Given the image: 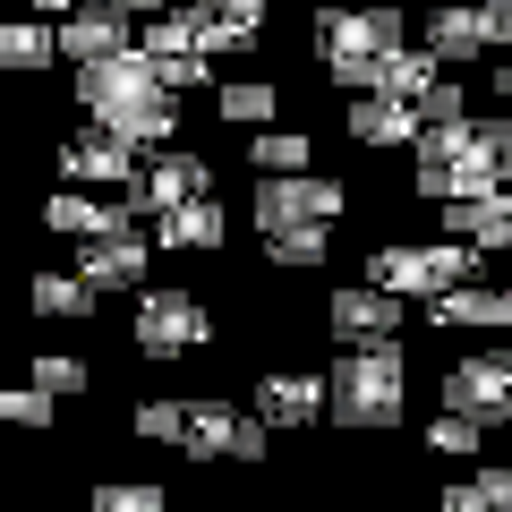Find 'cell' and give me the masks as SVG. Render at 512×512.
I'll use <instances>...</instances> for the list:
<instances>
[{"label": "cell", "mask_w": 512, "mask_h": 512, "mask_svg": "<svg viewBox=\"0 0 512 512\" xmlns=\"http://www.w3.org/2000/svg\"><path fill=\"white\" fill-rule=\"evenodd\" d=\"M77 103H86V120L120 128L137 146H171V128H180V94H171L163 60H154L146 43L86 60V69H77Z\"/></svg>", "instance_id": "obj_1"}, {"label": "cell", "mask_w": 512, "mask_h": 512, "mask_svg": "<svg viewBox=\"0 0 512 512\" xmlns=\"http://www.w3.org/2000/svg\"><path fill=\"white\" fill-rule=\"evenodd\" d=\"M512 180V120L504 111H487V120H436L410 146V188L419 197H478V188H504Z\"/></svg>", "instance_id": "obj_2"}, {"label": "cell", "mask_w": 512, "mask_h": 512, "mask_svg": "<svg viewBox=\"0 0 512 512\" xmlns=\"http://www.w3.org/2000/svg\"><path fill=\"white\" fill-rule=\"evenodd\" d=\"M325 376H333V427H350V436H384V427L402 419V402H410L402 333H393V342H342V359H333Z\"/></svg>", "instance_id": "obj_3"}, {"label": "cell", "mask_w": 512, "mask_h": 512, "mask_svg": "<svg viewBox=\"0 0 512 512\" xmlns=\"http://www.w3.org/2000/svg\"><path fill=\"white\" fill-rule=\"evenodd\" d=\"M410 43V18L402 9H316V60L342 94H367L376 86V60Z\"/></svg>", "instance_id": "obj_4"}, {"label": "cell", "mask_w": 512, "mask_h": 512, "mask_svg": "<svg viewBox=\"0 0 512 512\" xmlns=\"http://www.w3.org/2000/svg\"><path fill=\"white\" fill-rule=\"evenodd\" d=\"M478 256L487 248H470V239H393V248H376L367 256V282H384V291H402V299H444L453 282H470L478 274Z\"/></svg>", "instance_id": "obj_5"}, {"label": "cell", "mask_w": 512, "mask_h": 512, "mask_svg": "<svg viewBox=\"0 0 512 512\" xmlns=\"http://www.w3.org/2000/svg\"><path fill=\"white\" fill-rule=\"evenodd\" d=\"M128 342H137V359H188V350L214 342V316H205L197 291L146 282V291H137V316H128Z\"/></svg>", "instance_id": "obj_6"}, {"label": "cell", "mask_w": 512, "mask_h": 512, "mask_svg": "<svg viewBox=\"0 0 512 512\" xmlns=\"http://www.w3.org/2000/svg\"><path fill=\"white\" fill-rule=\"evenodd\" d=\"M342 180L325 171H256V197H248V222L256 231H299V222H342Z\"/></svg>", "instance_id": "obj_7"}, {"label": "cell", "mask_w": 512, "mask_h": 512, "mask_svg": "<svg viewBox=\"0 0 512 512\" xmlns=\"http://www.w3.org/2000/svg\"><path fill=\"white\" fill-rule=\"evenodd\" d=\"M188 461H265L274 453V419L265 410H231V402H188Z\"/></svg>", "instance_id": "obj_8"}, {"label": "cell", "mask_w": 512, "mask_h": 512, "mask_svg": "<svg viewBox=\"0 0 512 512\" xmlns=\"http://www.w3.org/2000/svg\"><path fill=\"white\" fill-rule=\"evenodd\" d=\"M427 43L444 52V69H470L487 52H512V0H453L427 9Z\"/></svg>", "instance_id": "obj_9"}, {"label": "cell", "mask_w": 512, "mask_h": 512, "mask_svg": "<svg viewBox=\"0 0 512 512\" xmlns=\"http://www.w3.org/2000/svg\"><path fill=\"white\" fill-rule=\"evenodd\" d=\"M444 402L470 410V419H487V427H512V342H487V350H470V359H453Z\"/></svg>", "instance_id": "obj_10"}, {"label": "cell", "mask_w": 512, "mask_h": 512, "mask_svg": "<svg viewBox=\"0 0 512 512\" xmlns=\"http://www.w3.org/2000/svg\"><path fill=\"white\" fill-rule=\"evenodd\" d=\"M120 197H128V214H137V222H154V214H171V205H188V197H214V163H205V154L163 146L137 180L120 188Z\"/></svg>", "instance_id": "obj_11"}, {"label": "cell", "mask_w": 512, "mask_h": 512, "mask_svg": "<svg viewBox=\"0 0 512 512\" xmlns=\"http://www.w3.org/2000/svg\"><path fill=\"white\" fill-rule=\"evenodd\" d=\"M137 137H120V128H103V120H86L77 137H60V180H77V188H128L137 180Z\"/></svg>", "instance_id": "obj_12"}, {"label": "cell", "mask_w": 512, "mask_h": 512, "mask_svg": "<svg viewBox=\"0 0 512 512\" xmlns=\"http://www.w3.org/2000/svg\"><path fill=\"white\" fill-rule=\"evenodd\" d=\"M342 128H350V146H367V154H402V146L427 137V111L402 103V94H384V86H367L359 103H342Z\"/></svg>", "instance_id": "obj_13"}, {"label": "cell", "mask_w": 512, "mask_h": 512, "mask_svg": "<svg viewBox=\"0 0 512 512\" xmlns=\"http://www.w3.org/2000/svg\"><path fill=\"white\" fill-rule=\"evenodd\" d=\"M402 308L410 299L384 291V282H342L325 299V325H333V342H393L402 333Z\"/></svg>", "instance_id": "obj_14"}, {"label": "cell", "mask_w": 512, "mask_h": 512, "mask_svg": "<svg viewBox=\"0 0 512 512\" xmlns=\"http://www.w3.org/2000/svg\"><path fill=\"white\" fill-rule=\"evenodd\" d=\"M163 248V239H137V222L128 231H103V239H77V274L94 282V291H146V256Z\"/></svg>", "instance_id": "obj_15"}, {"label": "cell", "mask_w": 512, "mask_h": 512, "mask_svg": "<svg viewBox=\"0 0 512 512\" xmlns=\"http://www.w3.org/2000/svg\"><path fill=\"white\" fill-rule=\"evenodd\" d=\"M137 43V9H120V0H77L69 18H60V60H103V52H128Z\"/></svg>", "instance_id": "obj_16"}, {"label": "cell", "mask_w": 512, "mask_h": 512, "mask_svg": "<svg viewBox=\"0 0 512 512\" xmlns=\"http://www.w3.org/2000/svg\"><path fill=\"white\" fill-rule=\"evenodd\" d=\"M256 410H265L274 427H316V419H333V376L265 367V376H256Z\"/></svg>", "instance_id": "obj_17"}, {"label": "cell", "mask_w": 512, "mask_h": 512, "mask_svg": "<svg viewBox=\"0 0 512 512\" xmlns=\"http://www.w3.org/2000/svg\"><path fill=\"white\" fill-rule=\"evenodd\" d=\"M43 222H52L60 239H103V231H128V197L111 188V197H94V188H77V180H60V197L43 205Z\"/></svg>", "instance_id": "obj_18"}, {"label": "cell", "mask_w": 512, "mask_h": 512, "mask_svg": "<svg viewBox=\"0 0 512 512\" xmlns=\"http://www.w3.org/2000/svg\"><path fill=\"white\" fill-rule=\"evenodd\" d=\"M444 231L470 248H512V188H478V197H444Z\"/></svg>", "instance_id": "obj_19"}, {"label": "cell", "mask_w": 512, "mask_h": 512, "mask_svg": "<svg viewBox=\"0 0 512 512\" xmlns=\"http://www.w3.org/2000/svg\"><path fill=\"white\" fill-rule=\"evenodd\" d=\"M154 239L180 248V256H214L222 239H231V214H222L214 197H188V205H171V214H154Z\"/></svg>", "instance_id": "obj_20"}, {"label": "cell", "mask_w": 512, "mask_h": 512, "mask_svg": "<svg viewBox=\"0 0 512 512\" xmlns=\"http://www.w3.org/2000/svg\"><path fill=\"white\" fill-rule=\"evenodd\" d=\"M265 26H274V0H222V9H205V52L239 60L265 43Z\"/></svg>", "instance_id": "obj_21"}, {"label": "cell", "mask_w": 512, "mask_h": 512, "mask_svg": "<svg viewBox=\"0 0 512 512\" xmlns=\"http://www.w3.org/2000/svg\"><path fill=\"white\" fill-rule=\"evenodd\" d=\"M436 77H444V52H436V43H393V52L376 60V86L402 94V103H427Z\"/></svg>", "instance_id": "obj_22"}, {"label": "cell", "mask_w": 512, "mask_h": 512, "mask_svg": "<svg viewBox=\"0 0 512 512\" xmlns=\"http://www.w3.org/2000/svg\"><path fill=\"white\" fill-rule=\"evenodd\" d=\"M0 60H9V69H52L60 60V18H9L0 26Z\"/></svg>", "instance_id": "obj_23"}, {"label": "cell", "mask_w": 512, "mask_h": 512, "mask_svg": "<svg viewBox=\"0 0 512 512\" xmlns=\"http://www.w3.org/2000/svg\"><path fill=\"white\" fill-rule=\"evenodd\" d=\"M214 111H222L231 128H274L282 86H265V77H231V86H214Z\"/></svg>", "instance_id": "obj_24"}, {"label": "cell", "mask_w": 512, "mask_h": 512, "mask_svg": "<svg viewBox=\"0 0 512 512\" xmlns=\"http://www.w3.org/2000/svg\"><path fill=\"white\" fill-rule=\"evenodd\" d=\"M444 504L453 512H512V461H478V478H453Z\"/></svg>", "instance_id": "obj_25"}, {"label": "cell", "mask_w": 512, "mask_h": 512, "mask_svg": "<svg viewBox=\"0 0 512 512\" xmlns=\"http://www.w3.org/2000/svg\"><path fill=\"white\" fill-rule=\"evenodd\" d=\"M333 222H299V231H265V256H274L282 274H316L325 265V248H333Z\"/></svg>", "instance_id": "obj_26"}, {"label": "cell", "mask_w": 512, "mask_h": 512, "mask_svg": "<svg viewBox=\"0 0 512 512\" xmlns=\"http://www.w3.org/2000/svg\"><path fill=\"white\" fill-rule=\"evenodd\" d=\"M316 146L299 137V128H256L248 137V171H308Z\"/></svg>", "instance_id": "obj_27"}, {"label": "cell", "mask_w": 512, "mask_h": 512, "mask_svg": "<svg viewBox=\"0 0 512 512\" xmlns=\"http://www.w3.org/2000/svg\"><path fill=\"white\" fill-rule=\"evenodd\" d=\"M94 282L86 274H35V316H94Z\"/></svg>", "instance_id": "obj_28"}, {"label": "cell", "mask_w": 512, "mask_h": 512, "mask_svg": "<svg viewBox=\"0 0 512 512\" xmlns=\"http://www.w3.org/2000/svg\"><path fill=\"white\" fill-rule=\"evenodd\" d=\"M478 444H487V419H470V410L444 402V419L427 427V453H444V461H478Z\"/></svg>", "instance_id": "obj_29"}, {"label": "cell", "mask_w": 512, "mask_h": 512, "mask_svg": "<svg viewBox=\"0 0 512 512\" xmlns=\"http://www.w3.org/2000/svg\"><path fill=\"white\" fill-rule=\"evenodd\" d=\"M128 427H137L146 444H180L188 436V402H137V419H128Z\"/></svg>", "instance_id": "obj_30"}, {"label": "cell", "mask_w": 512, "mask_h": 512, "mask_svg": "<svg viewBox=\"0 0 512 512\" xmlns=\"http://www.w3.org/2000/svg\"><path fill=\"white\" fill-rule=\"evenodd\" d=\"M94 504L103 512H163V487H154V478H137V487H128V478H103Z\"/></svg>", "instance_id": "obj_31"}, {"label": "cell", "mask_w": 512, "mask_h": 512, "mask_svg": "<svg viewBox=\"0 0 512 512\" xmlns=\"http://www.w3.org/2000/svg\"><path fill=\"white\" fill-rule=\"evenodd\" d=\"M52 402H60L52 384H18V393H0V419H18V427H43V419H52Z\"/></svg>", "instance_id": "obj_32"}, {"label": "cell", "mask_w": 512, "mask_h": 512, "mask_svg": "<svg viewBox=\"0 0 512 512\" xmlns=\"http://www.w3.org/2000/svg\"><path fill=\"white\" fill-rule=\"evenodd\" d=\"M86 376H94V367H86V359H60V350H43V359H35V384H52L60 402H69V393H86Z\"/></svg>", "instance_id": "obj_33"}, {"label": "cell", "mask_w": 512, "mask_h": 512, "mask_svg": "<svg viewBox=\"0 0 512 512\" xmlns=\"http://www.w3.org/2000/svg\"><path fill=\"white\" fill-rule=\"evenodd\" d=\"M419 111H427V128H436V120H470V94H461L453 77H436V86H427V103H419Z\"/></svg>", "instance_id": "obj_34"}, {"label": "cell", "mask_w": 512, "mask_h": 512, "mask_svg": "<svg viewBox=\"0 0 512 512\" xmlns=\"http://www.w3.org/2000/svg\"><path fill=\"white\" fill-rule=\"evenodd\" d=\"M495 103L512 111V52H495Z\"/></svg>", "instance_id": "obj_35"}, {"label": "cell", "mask_w": 512, "mask_h": 512, "mask_svg": "<svg viewBox=\"0 0 512 512\" xmlns=\"http://www.w3.org/2000/svg\"><path fill=\"white\" fill-rule=\"evenodd\" d=\"M120 9H137V26H146V18H154V9H171V0H120Z\"/></svg>", "instance_id": "obj_36"}, {"label": "cell", "mask_w": 512, "mask_h": 512, "mask_svg": "<svg viewBox=\"0 0 512 512\" xmlns=\"http://www.w3.org/2000/svg\"><path fill=\"white\" fill-rule=\"evenodd\" d=\"M35 9H43V18H69V9H77V0H35Z\"/></svg>", "instance_id": "obj_37"}, {"label": "cell", "mask_w": 512, "mask_h": 512, "mask_svg": "<svg viewBox=\"0 0 512 512\" xmlns=\"http://www.w3.org/2000/svg\"><path fill=\"white\" fill-rule=\"evenodd\" d=\"M188 9H222V0H188Z\"/></svg>", "instance_id": "obj_38"}, {"label": "cell", "mask_w": 512, "mask_h": 512, "mask_svg": "<svg viewBox=\"0 0 512 512\" xmlns=\"http://www.w3.org/2000/svg\"><path fill=\"white\" fill-rule=\"evenodd\" d=\"M504 265H512V248H504Z\"/></svg>", "instance_id": "obj_39"}]
</instances>
